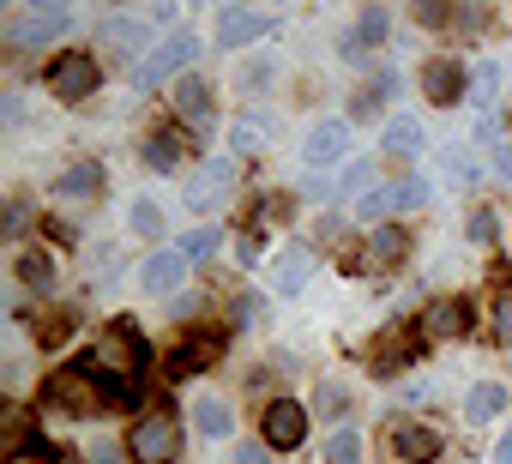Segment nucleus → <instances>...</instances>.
<instances>
[{
	"instance_id": "nucleus-21",
	"label": "nucleus",
	"mask_w": 512,
	"mask_h": 464,
	"mask_svg": "<svg viewBox=\"0 0 512 464\" xmlns=\"http://www.w3.org/2000/svg\"><path fill=\"white\" fill-rule=\"evenodd\" d=\"M193 428H199L205 440H223V434L235 428V410H229L217 392H205V398H193Z\"/></svg>"
},
{
	"instance_id": "nucleus-6",
	"label": "nucleus",
	"mask_w": 512,
	"mask_h": 464,
	"mask_svg": "<svg viewBox=\"0 0 512 464\" xmlns=\"http://www.w3.org/2000/svg\"><path fill=\"white\" fill-rule=\"evenodd\" d=\"M278 31V13H247V7H223L217 13V49H253L260 37H272Z\"/></svg>"
},
{
	"instance_id": "nucleus-22",
	"label": "nucleus",
	"mask_w": 512,
	"mask_h": 464,
	"mask_svg": "<svg viewBox=\"0 0 512 464\" xmlns=\"http://www.w3.org/2000/svg\"><path fill=\"white\" fill-rule=\"evenodd\" d=\"M175 115L193 121V127L211 121V91H205V79H175Z\"/></svg>"
},
{
	"instance_id": "nucleus-4",
	"label": "nucleus",
	"mask_w": 512,
	"mask_h": 464,
	"mask_svg": "<svg viewBox=\"0 0 512 464\" xmlns=\"http://www.w3.org/2000/svg\"><path fill=\"white\" fill-rule=\"evenodd\" d=\"M235 181H241V163L235 157H211V163H199L193 175H187V211H211V205H223L229 193H235Z\"/></svg>"
},
{
	"instance_id": "nucleus-36",
	"label": "nucleus",
	"mask_w": 512,
	"mask_h": 464,
	"mask_svg": "<svg viewBox=\"0 0 512 464\" xmlns=\"http://www.w3.org/2000/svg\"><path fill=\"white\" fill-rule=\"evenodd\" d=\"M416 19H422V25H446V19H452V7H440V0H422Z\"/></svg>"
},
{
	"instance_id": "nucleus-17",
	"label": "nucleus",
	"mask_w": 512,
	"mask_h": 464,
	"mask_svg": "<svg viewBox=\"0 0 512 464\" xmlns=\"http://www.w3.org/2000/svg\"><path fill=\"white\" fill-rule=\"evenodd\" d=\"M422 91H428V103H458L464 97V73H458V61H428L422 67Z\"/></svg>"
},
{
	"instance_id": "nucleus-11",
	"label": "nucleus",
	"mask_w": 512,
	"mask_h": 464,
	"mask_svg": "<svg viewBox=\"0 0 512 464\" xmlns=\"http://www.w3.org/2000/svg\"><path fill=\"white\" fill-rule=\"evenodd\" d=\"M440 446H446V440H440L434 422H398V428H392V452H398L404 464H434Z\"/></svg>"
},
{
	"instance_id": "nucleus-41",
	"label": "nucleus",
	"mask_w": 512,
	"mask_h": 464,
	"mask_svg": "<svg viewBox=\"0 0 512 464\" xmlns=\"http://www.w3.org/2000/svg\"><path fill=\"white\" fill-rule=\"evenodd\" d=\"M97 464H121V452H115V446H103V440H97Z\"/></svg>"
},
{
	"instance_id": "nucleus-31",
	"label": "nucleus",
	"mask_w": 512,
	"mask_h": 464,
	"mask_svg": "<svg viewBox=\"0 0 512 464\" xmlns=\"http://www.w3.org/2000/svg\"><path fill=\"white\" fill-rule=\"evenodd\" d=\"M470 91H476L470 103H476V109H488V103H494V91H500V67H494V61H482V73H476V85H470Z\"/></svg>"
},
{
	"instance_id": "nucleus-39",
	"label": "nucleus",
	"mask_w": 512,
	"mask_h": 464,
	"mask_svg": "<svg viewBox=\"0 0 512 464\" xmlns=\"http://www.w3.org/2000/svg\"><path fill=\"white\" fill-rule=\"evenodd\" d=\"M494 169L512 181V139H500V145H494Z\"/></svg>"
},
{
	"instance_id": "nucleus-19",
	"label": "nucleus",
	"mask_w": 512,
	"mask_h": 464,
	"mask_svg": "<svg viewBox=\"0 0 512 464\" xmlns=\"http://www.w3.org/2000/svg\"><path fill=\"white\" fill-rule=\"evenodd\" d=\"M386 31H392V19H386L380 7H368V13H362V25H356V31L344 37V61H362V55H368L374 43H386Z\"/></svg>"
},
{
	"instance_id": "nucleus-12",
	"label": "nucleus",
	"mask_w": 512,
	"mask_h": 464,
	"mask_svg": "<svg viewBox=\"0 0 512 464\" xmlns=\"http://www.w3.org/2000/svg\"><path fill=\"white\" fill-rule=\"evenodd\" d=\"M422 151V121L416 115H392L386 127H380V163L392 157V163H410Z\"/></svg>"
},
{
	"instance_id": "nucleus-27",
	"label": "nucleus",
	"mask_w": 512,
	"mask_h": 464,
	"mask_svg": "<svg viewBox=\"0 0 512 464\" xmlns=\"http://www.w3.org/2000/svg\"><path fill=\"white\" fill-rule=\"evenodd\" d=\"M217 242H223L217 229H187V236H181V248H175V254H181L187 266H199V260H211V254H217Z\"/></svg>"
},
{
	"instance_id": "nucleus-2",
	"label": "nucleus",
	"mask_w": 512,
	"mask_h": 464,
	"mask_svg": "<svg viewBox=\"0 0 512 464\" xmlns=\"http://www.w3.org/2000/svg\"><path fill=\"white\" fill-rule=\"evenodd\" d=\"M193 55H199V37H193V31H169V37H163V43L133 67V79H139L145 91H151V85H169L181 67H193Z\"/></svg>"
},
{
	"instance_id": "nucleus-10",
	"label": "nucleus",
	"mask_w": 512,
	"mask_h": 464,
	"mask_svg": "<svg viewBox=\"0 0 512 464\" xmlns=\"http://www.w3.org/2000/svg\"><path fill=\"white\" fill-rule=\"evenodd\" d=\"M422 332L434 344H452V338H470V302L464 296H440L428 314H422Z\"/></svg>"
},
{
	"instance_id": "nucleus-24",
	"label": "nucleus",
	"mask_w": 512,
	"mask_h": 464,
	"mask_svg": "<svg viewBox=\"0 0 512 464\" xmlns=\"http://www.w3.org/2000/svg\"><path fill=\"white\" fill-rule=\"evenodd\" d=\"M139 157H145L151 169H163V175L181 169V133H151V139L139 145Z\"/></svg>"
},
{
	"instance_id": "nucleus-38",
	"label": "nucleus",
	"mask_w": 512,
	"mask_h": 464,
	"mask_svg": "<svg viewBox=\"0 0 512 464\" xmlns=\"http://www.w3.org/2000/svg\"><path fill=\"white\" fill-rule=\"evenodd\" d=\"M235 464H266V446H260V440H247V446H235Z\"/></svg>"
},
{
	"instance_id": "nucleus-3",
	"label": "nucleus",
	"mask_w": 512,
	"mask_h": 464,
	"mask_svg": "<svg viewBox=\"0 0 512 464\" xmlns=\"http://www.w3.org/2000/svg\"><path fill=\"white\" fill-rule=\"evenodd\" d=\"M175 446H181V434H175V416H169V410H145V416L133 422V434H127L133 464H169Z\"/></svg>"
},
{
	"instance_id": "nucleus-9",
	"label": "nucleus",
	"mask_w": 512,
	"mask_h": 464,
	"mask_svg": "<svg viewBox=\"0 0 512 464\" xmlns=\"http://www.w3.org/2000/svg\"><path fill=\"white\" fill-rule=\"evenodd\" d=\"M428 199V181L422 175H404V181H386L362 199V217H392V211H416Z\"/></svg>"
},
{
	"instance_id": "nucleus-18",
	"label": "nucleus",
	"mask_w": 512,
	"mask_h": 464,
	"mask_svg": "<svg viewBox=\"0 0 512 464\" xmlns=\"http://www.w3.org/2000/svg\"><path fill=\"white\" fill-rule=\"evenodd\" d=\"M217 356H223V338H217V332H199V344L187 338V344L175 350V362H169V374H175V380H187V374H199V368H211Z\"/></svg>"
},
{
	"instance_id": "nucleus-42",
	"label": "nucleus",
	"mask_w": 512,
	"mask_h": 464,
	"mask_svg": "<svg viewBox=\"0 0 512 464\" xmlns=\"http://www.w3.org/2000/svg\"><path fill=\"white\" fill-rule=\"evenodd\" d=\"M494 464H512V434H506V440L494 446Z\"/></svg>"
},
{
	"instance_id": "nucleus-28",
	"label": "nucleus",
	"mask_w": 512,
	"mask_h": 464,
	"mask_svg": "<svg viewBox=\"0 0 512 464\" xmlns=\"http://www.w3.org/2000/svg\"><path fill=\"white\" fill-rule=\"evenodd\" d=\"M326 464H362V434L356 428H338L326 440Z\"/></svg>"
},
{
	"instance_id": "nucleus-35",
	"label": "nucleus",
	"mask_w": 512,
	"mask_h": 464,
	"mask_svg": "<svg viewBox=\"0 0 512 464\" xmlns=\"http://www.w3.org/2000/svg\"><path fill=\"white\" fill-rule=\"evenodd\" d=\"M446 175H452V181H470V175H476L470 151H458V145H452V151H446Z\"/></svg>"
},
{
	"instance_id": "nucleus-13",
	"label": "nucleus",
	"mask_w": 512,
	"mask_h": 464,
	"mask_svg": "<svg viewBox=\"0 0 512 464\" xmlns=\"http://www.w3.org/2000/svg\"><path fill=\"white\" fill-rule=\"evenodd\" d=\"M181 278H187V260H181L175 248H163V254H145V266H139V284H145V296H169V290H181Z\"/></svg>"
},
{
	"instance_id": "nucleus-20",
	"label": "nucleus",
	"mask_w": 512,
	"mask_h": 464,
	"mask_svg": "<svg viewBox=\"0 0 512 464\" xmlns=\"http://www.w3.org/2000/svg\"><path fill=\"white\" fill-rule=\"evenodd\" d=\"M49 404H61V410H97V392L85 386V374H79V368H67V374H55V380H49Z\"/></svg>"
},
{
	"instance_id": "nucleus-37",
	"label": "nucleus",
	"mask_w": 512,
	"mask_h": 464,
	"mask_svg": "<svg viewBox=\"0 0 512 464\" xmlns=\"http://www.w3.org/2000/svg\"><path fill=\"white\" fill-rule=\"evenodd\" d=\"M266 79H272V61H253V67H247V73H241V85H247V91H260V85H266Z\"/></svg>"
},
{
	"instance_id": "nucleus-40",
	"label": "nucleus",
	"mask_w": 512,
	"mask_h": 464,
	"mask_svg": "<svg viewBox=\"0 0 512 464\" xmlns=\"http://www.w3.org/2000/svg\"><path fill=\"white\" fill-rule=\"evenodd\" d=\"M494 332H500V338H512V296L500 302V314H494Z\"/></svg>"
},
{
	"instance_id": "nucleus-33",
	"label": "nucleus",
	"mask_w": 512,
	"mask_h": 464,
	"mask_svg": "<svg viewBox=\"0 0 512 464\" xmlns=\"http://www.w3.org/2000/svg\"><path fill=\"white\" fill-rule=\"evenodd\" d=\"M133 229H139V236H163V211H157L151 199H139V205H133Z\"/></svg>"
},
{
	"instance_id": "nucleus-14",
	"label": "nucleus",
	"mask_w": 512,
	"mask_h": 464,
	"mask_svg": "<svg viewBox=\"0 0 512 464\" xmlns=\"http://www.w3.org/2000/svg\"><path fill=\"white\" fill-rule=\"evenodd\" d=\"M55 199H67V205H85V199H97L103 193V169L97 163H73V169H61L55 175V187H49Z\"/></svg>"
},
{
	"instance_id": "nucleus-7",
	"label": "nucleus",
	"mask_w": 512,
	"mask_h": 464,
	"mask_svg": "<svg viewBox=\"0 0 512 464\" xmlns=\"http://www.w3.org/2000/svg\"><path fill=\"white\" fill-rule=\"evenodd\" d=\"M260 428H266V446H272V452H296V446L308 440V410H302L296 398H272Z\"/></svg>"
},
{
	"instance_id": "nucleus-34",
	"label": "nucleus",
	"mask_w": 512,
	"mask_h": 464,
	"mask_svg": "<svg viewBox=\"0 0 512 464\" xmlns=\"http://www.w3.org/2000/svg\"><path fill=\"white\" fill-rule=\"evenodd\" d=\"M314 404H320L326 416H344V410H350V392H344V386H320V398H314Z\"/></svg>"
},
{
	"instance_id": "nucleus-5",
	"label": "nucleus",
	"mask_w": 512,
	"mask_h": 464,
	"mask_svg": "<svg viewBox=\"0 0 512 464\" xmlns=\"http://www.w3.org/2000/svg\"><path fill=\"white\" fill-rule=\"evenodd\" d=\"M91 91H97V55L67 49V55L49 67V97H55V103H85Z\"/></svg>"
},
{
	"instance_id": "nucleus-25",
	"label": "nucleus",
	"mask_w": 512,
	"mask_h": 464,
	"mask_svg": "<svg viewBox=\"0 0 512 464\" xmlns=\"http://www.w3.org/2000/svg\"><path fill=\"white\" fill-rule=\"evenodd\" d=\"M13 272H19V284H25V290H37V296H49V290H55V266H49V254H19V260H13Z\"/></svg>"
},
{
	"instance_id": "nucleus-29",
	"label": "nucleus",
	"mask_w": 512,
	"mask_h": 464,
	"mask_svg": "<svg viewBox=\"0 0 512 464\" xmlns=\"http://www.w3.org/2000/svg\"><path fill=\"white\" fill-rule=\"evenodd\" d=\"M380 97H392V73H380V79H368V85L356 91V115H374Z\"/></svg>"
},
{
	"instance_id": "nucleus-1",
	"label": "nucleus",
	"mask_w": 512,
	"mask_h": 464,
	"mask_svg": "<svg viewBox=\"0 0 512 464\" xmlns=\"http://www.w3.org/2000/svg\"><path fill=\"white\" fill-rule=\"evenodd\" d=\"M7 49L13 55H37V49H49L61 31H67V7H49V0H37V7H19V13H7Z\"/></svg>"
},
{
	"instance_id": "nucleus-23",
	"label": "nucleus",
	"mask_w": 512,
	"mask_h": 464,
	"mask_svg": "<svg viewBox=\"0 0 512 464\" xmlns=\"http://www.w3.org/2000/svg\"><path fill=\"white\" fill-rule=\"evenodd\" d=\"M500 410H506V386H500V380H476V386H470V398H464V416L482 428V422H494Z\"/></svg>"
},
{
	"instance_id": "nucleus-8",
	"label": "nucleus",
	"mask_w": 512,
	"mask_h": 464,
	"mask_svg": "<svg viewBox=\"0 0 512 464\" xmlns=\"http://www.w3.org/2000/svg\"><path fill=\"white\" fill-rule=\"evenodd\" d=\"M302 157H308L314 169H332V163H344V157H350V121H338V115L314 121V127H308V145H302Z\"/></svg>"
},
{
	"instance_id": "nucleus-16",
	"label": "nucleus",
	"mask_w": 512,
	"mask_h": 464,
	"mask_svg": "<svg viewBox=\"0 0 512 464\" xmlns=\"http://www.w3.org/2000/svg\"><path fill=\"white\" fill-rule=\"evenodd\" d=\"M404 260H410V236H404L398 223H380L374 236H368V266H374V272H392V266H404Z\"/></svg>"
},
{
	"instance_id": "nucleus-43",
	"label": "nucleus",
	"mask_w": 512,
	"mask_h": 464,
	"mask_svg": "<svg viewBox=\"0 0 512 464\" xmlns=\"http://www.w3.org/2000/svg\"><path fill=\"white\" fill-rule=\"evenodd\" d=\"M55 464H79V458H55Z\"/></svg>"
},
{
	"instance_id": "nucleus-15",
	"label": "nucleus",
	"mask_w": 512,
	"mask_h": 464,
	"mask_svg": "<svg viewBox=\"0 0 512 464\" xmlns=\"http://www.w3.org/2000/svg\"><path fill=\"white\" fill-rule=\"evenodd\" d=\"M308 278H314V248H284V254L272 260V290H278V296H296Z\"/></svg>"
},
{
	"instance_id": "nucleus-30",
	"label": "nucleus",
	"mask_w": 512,
	"mask_h": 464,
	"mask_svg": "<svg viewBox=\"0 0 512 464\" xmlns=\"http://www.w3.org/2000/svg\"><path fill=\"white\" fill-rule=\"evenodd\" d=\"M464 229H470V242H482V248H488V242H494V236H500V217H494V211H488V205H476V211H470V223H464Z\"/></svg>"
},
{
	"instance_id": "nucleus-32",
	"label": "nucleus",
	"mask_w": 512,
	"mask_h": 464,
	"mask_svg": "<svg viewBox=\"0 0 512 464\" xmlns=\"http://www.w3.org/2000/svg\"><path fill=\"white\" fill-rule=\"evenodd\" d=\"M374 175H380V163H374V157H362V163H350V169H344V181H338V193H362V187H368Z\"/></svg>"
},
{
	"instance_id": "nucleus-26",
	"label": "nucleus",
	"mask_w": 512,
	"mask_h": 464,
	"mask_svg": "<svg viewBox=\"0 0 512 464\" xmlns=\"http://www.w3.org/2000/svg\"><path fill=\"white\" fill-rule=\"evenodd\" d=\"M229 139H235V151H266V139H272V121H260V115H241V121L229 127Z\"/></svg>"
}]
</instances>
